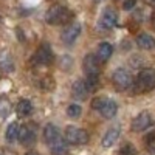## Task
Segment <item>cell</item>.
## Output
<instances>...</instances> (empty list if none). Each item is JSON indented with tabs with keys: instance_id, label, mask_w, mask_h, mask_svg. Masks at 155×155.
Masks as SVG:
<instances>
[{
	"instance_id": "cell-1",
	"label": "cell",
	"mask_w": 155,
	"mask_h": 155,
	"mask_svg": "<svg viewBox=\"0 0 155 155\" xmlns=\"http://www.w3.org/2000/svg\"><path fill=\"white\" fill-rule=\"evenodd\" d=\"M155 88V68H143L132 84V92L137 95L150 92Z\"/></svg>"
},
{
	"instance_id": "cell-2",
	"label": "cell",
	"mask_w": 155,
	"mask_h": 155,
	"mask_svg": "<svg viewBox=\"0 0 155 155\" xmlns=\"http://www.w3.org/2000/svg\"><path fill=\"white\" fill-rule=\"evenodd\" d=\"M71 17H73V12L67 6H62V5H54L45 12V22L50 25L65 23V22L71 20Z\"/></svg>"
},
{
	"instance_id": "cell-3",
	"label": "cell",
	"mask_w": 155,
	"mask_h": 155,
	"mask_svg": "<svg viewBox=\"0 0 155 155\" xmlns=\"http://www.w3.org/2000/svg\"><path fill=\"white\" fill-rule=\"evenodd\" d=\"M112 82H113L116 90L124 92V90L132 87L134 79H132V74L129 73V70H126V68H116L113 71V74H112Z\"/></svg>"
},
{
	"instance_id": "cell-4",
	"label": "cell",
	"mask_w": 155,
	"mask_h": 155,
	"mask_svg": "<svg viewBox=\"0 0 155 155\" xmlns=\"http://www.w3.org/2000/svg\"><path fill=\"white\" fill-rule=\"evenodd\" d=\"M116 23H118V12L112 8H107L101 14V19L98 20L96 28L101 33H107V31H110L112 28L116 27Z\"/></svg>"
},
{
	"instance_id": "cell-5",
	"label": "cell",
	"mask_w": 155,
	"mask_h": 155,
	"mask_svg": "<svg viewBox=\"0 0 155 155\" xmlns=\"http://www.w3.org/2000/svg\"><path fill=\"white\" fill-rule=\"evenodd\" d=\"M65 141L70 144H87L88 143V134L81 127L68 126L65 129Z\"/></svg>"
},
{
	"instance_id": "cell-6",
	"label": "cell",
	"mask_w": 155,
	"mask_h": 155,
	"mask_svg": "<svg viewBox=\"0 0 155 155\" xmlns=\"http://www.w3.org/2000/svg\"><path fill=\"white\" fill-rule=\"evenodd\" d=\"M51 59H53V50H51L50 44L44 42L36 50V53L33 56V64H36V65H47V64L51 62Z\"/></svg>"
},
{
	"instance_id": "cell-7",
	"label": "cell",
	"mask_w": 155,
	"mask_h": 155,
	"mask_svg": "<svg viewBox=\"0 0 155 155\" xmlns=\"http://www.w3.org/2000/svg\"><path fill=\"white\" fill-rule=\"evenodd\" d=\"M17 140L23 146H31L36 141V126L34 124H23L22 127H19Z\"/></svg>"
},
{
	"instance_id": "cell-8",
	"label": "cell",
	"mask_w": 155,
	"mask_h": 155,
	"mask_svg": "<svg viewBox=\"0 0 155 155\" xmlns=\"http://www.w3.org/2000/svg\"><path fill=\"white\" fill-rule=\"evenodd\" d=\"M82 68L87 78H99V62L95 54H85L82 61Z\"/></svg>"
},
{
	"instance_id": "cell-9",
	"label": "cell",
	"mask_w": 155,
	"mask_h": 155,
	"mask_svg": "<svg viewBox=\"0 0 155 155\" xmlns=\"http://www.w3.org/2000/svg\"><path fill=\"white\" fill-rule=\"evenodd\" d=\"M79 34H81V23L79 22H71L70 25H67V27H65V30L62 31L61 39H62L64 44L71 45L76 39L79 37Z\"/></svg>"
},
{
	"instance_id": "cell-10",
	"label": "cell",
	"mask_w": 155,
	"mask_h": 155,
	"mask_svg": "<svg viewBox=\"0 0 155 155\" xmlns=\"http://www.w3.org/2000/svg\"><path fill=\"white\" fill-rule=\"evenodd\" d=\"M152 123V116L149 112H141L138 113L135 118L130 123V130L132 132H141V130H146V129L150 126Z\"/></svg>"
},
{
	"instance_id": "cell-11",
	"label": "cell",
	"mask_w": 155,
	"mask_h": 155,
	"mask_svg": "<svg viewBox=\"0 0 155 155\" xmlns=\"http://www.w3.org/2000/svg\"><path fill=\"white\" fill-rule=\"evenodd\" d=\"M120 135H121V130H120V127L118 126H115V127H112V129H109V130L106 132V135L102 137V140H101V144H102V147H112L116 141H118V138H120Z\"/></svg>"
},
{
	"instance_id": "cell-12",
	"label": "cell",
	"mask_w": 155,
	"mask_h": 155,
	"mask_svg": "<svg viewBox=\"0 0 155 155\" xmlns=\"http://www.w3.org/2000/svg\"><path fill=\"white\" fill-rule=\"evenodd\" d=\"M61 138V130L54 126V124H47L44 129V140L47 144H53L54 141H58Z\"/></svg>"
},
{
	"instance_id": "cell-13",
	"label": "cell",
	"mask_w": 155,
	"mask_h": 155,
	"mask_svg": "<svg viewBox=\"0 0 155 155\" xmlns=\"http://www.w3.org/2000/svg\"><path fill=\"white\" fill-rule=\"evenodd\" d=\"M135 42H137V47L141 50H153L155 48V37L147 34V33L138 34Z\"/></svg>"
},
{
	"instance_id": "cell-14",
	"label": "cell",
	"mask_w": 155,
	"mask_h": 155,
	"mask_svg": "<svg viewBox=\"0 0 155 155\" xmlns=\"http://www.w3.org/2000/svg\"><path fill=\"white\" fill-rule=\"evenodd\" d=\"M112 53H113V47L109 42H101L98 50H96V59L106 62L112 58Z\"/></svg>"
},
{
	"instance_id": "cell-15",
	"label": "cell",
	"mask_w": 155,
	"mask_h": 155,
	"mask_svg": "<svg viewBox=\"0 0 155 155\" xmlns=\"http://www.w3.org/2000/svg\"><path fill=\"white\" fill-rule=\"evenodd\" d=\"M88 93H90V92H88V88H87V85H85V82H84L82 79L76 81V82L71 85V95H73L74 98H78V99H85Z\"/></svg>"
},
{
	"instance_id": "cell-16",
	"label": "cell",
	"mask_w": 155,
	"mask_h": 155,
	"mask_svg": "<svg viewBox=\"0 0 155 155\" xmlns=\"http://www.w3.org/2000/svg\"><path fill=\"white\" fill-rule=\"evenodd\" d=\"M99 112L106 120H112L116 115V112H118V104H116L113 99H106V104L102 106V109Z\"/></svg>"
},
{
	"instance_id": "cell-17",
	"label": "cell",
	"mask_w": 155,
	"mask_h": 155,
	"mask_svg": "<svg viewBox=\"0 0 155 155\" xmlns=\"http://www.w3.org/2000/svg\"><path fill=\"white\" fill-rule=\"evenodd\" d=\"M50 147H51L53 155H67L68 153V143L65 140H62V138L54 141L53 144H50Z\"/></svg>"
},
{
	"instance_id": "cell-18",
	"label": "cell",
	"mask_w": 155,
	"mask_h": 155,
	"mask_svg": "<svg viewBox=\"0 0 155 155\" xmlns=\"http://www.w3.org/2000/svg\"><path fill=\"white\" fill-rule=\"evenodd\" d=\"M33 113V104L28 99H20L17 104V115L19 116H30Z\"/></svg>"
},
{
	"instance_id": "cell-19",
	"label": "cell",
	"mask_w": 155,
	"mask_h": 155,
	"mask_svg": "<svg viewBox=\"0 0 155 155\" xmlns=\"http://www.w3.org/2000/svg\"><path fill=\"white\" fill-rule=\"evenodd\" d=\"M17 134H19V124L17 123H11L5 132V138L8 143H14L17 140Z\"/></svg>"
},
{
	"instance_id": "cell-20",
	"label": "cell",
	"mask_w": 155,
	"mask_h": 155,
	"mask_svg": "<svg viewBox=\"0 0 155 155\" xmlns=\"http://www.w3.org/2000/svg\"><path fill=\"white\" fill-rule=\"evenodd\" d=\"M0 67H2L6 73L14 71V62H12V59H11V56L8 53L0 54Z\"/></svg>"
},
{
	"instance_id": "cell-21",
	"label": "cell",
	"mask_w": 155,
	"mask_h": 155,
	"mask_svg": "<svg viewBox=\"0 0 155 155\" xmlns=\"http://www.w3.org/2000/svg\"><path fill=\"white\" fill-rule=\"evenodd\" d=\"M11 112V102L6 96L0 98V121H3Z\"/></svg>"
},
{
	"instance_id": "cell-22",
	"label": "cell",
	"mask_w": 155,
	"mask_h": 155,
	"mask_svg": "<svg viewBox=\"0 0 155 155\" xmlns=\"http://www.w3.org/2000/svg\"><path fill=\"white\" fill-rule=\"evenodd\" d=\"M120 155H138V150L132 143H124L120 149Z\"/></svg>"
},
{
	"instance_id": "cell-23",
	"label": "cell",
	"mask_w": 155,
	"mask_h": 155,
	"mask_svg": "<svg viewBox=\"0 0 155 155\" xmlns=\"http://www.w3.org/2000/svg\"><path fill=\"white\" fill-rule=\"evenodd\" d=\"M82 113V109L81 106H78V104H70L67 107V115L70 116V118H79Z\"/></svg>"
},
{
	"instance_id": "cell-24",
	"label": "cell",
	"mask_w": 155,
	"mask_h": 155,
	"mask_svg": "<svg viewBox=\"0 0 155 155\" xmlns=\"http://www.w3.org/2000/svg\"><path fill=\"white\" fill-rule=\"evenodd\" d=\"M41 85H42L44 90H53V88H54V81H53V78H50V76L44 78V79L41 81Z\"/></svg>"
},
{
	"instance_id": "cell-25",
	"label": "cell",
	"mask_w": 155,
	"mask_h": 155,
	"mask_svg": "<svg viewBox=\"0 0 155 155\" xmlns=\"http://www.w3.org/2000/svg\"><path fill=\"white\" fill-rule=\"evenodd\" d=\"M106 99H107V98H95V99L92 101V107H93L95 110H101L102 106L106 104Z\"/></svg>"
},
{
	"instance_id": "cell-26",
	"label": "cell",
	"mask_w": 155,
	"mask_h": 155,
	"mask_svg": "<svg viewBox=\"0 0 155 155\" xmlns=\"http://www.w3.org/2000/svg\"><path fill=\"white\" fill-rule=\"evenodd\" d=\"M137 6V0H124L123 2V9L124 11H130Z\"/></svg>"
},
{
	"instance_id": "cell-27",
	"label": "cell",
	"mask_w": 155,
	"mask_h": 155,
	"mask_svg": "<svg viewBox=\"0 0 155 155\" xmlns=\"http://www.w3.org/2000/svg\"><path fill=\"white\" fill-rule=\"evenodd\" d=\"M144 141H146V144H147V146L153 144V141H155V132H150V135H147V137L144 138Z\"/></svg>"
},
{
	"instance_id": "cell-28",
	"label": "cell",
	"mask_w": 155,
	"mask_h": 155,
	"mask_svg": "<svg viewBox=\"0 0 155 155\" xmlns=\"http://www.w3.org/2000/svg\"><path fill=\"white\" fill-rule=\"evenodd\" d=\"M146 5H150V6H155V0H144Z\"/></svg>"
},
{
	"instance_id": "cell-29",
	"label": "cell",
	"mask_w": 155,
	"mask_h": 155,
	"mask_svg": "<svg viewBox=\"0 0 155 155\" xmlns=\"http://www.w3.org/2000/svg\"><path fill=\"white\" fill-rule=\"evenodd\" d=\"M25 155H39L37 152H28V153H25Z\"/></svg>"
},
{
	"instance_id": "cell-30",
	"label": "cell",
	"mask_w": 155,
	"mask_h": 155,
	"mask_svg": "<svg viewBox=\"0 0 155 155\" xmlns=\"http://www.w3.org/2000/svg\"><path fill=\"white\" fill-rule=\"evenodd\" d=\"M153 28H155V19H153Z\"/></svg>"
},
{
	"instance_id": "cell-31",
	"label": "cell",
	"mask_w": 155,
	"mask_h": 155,
	"mask_svg": "<svg viewBox=\"0 0 155 155\" xmlns=\"http://www.w3.org/2000/svg\"><path fill=\"white\" fill-rule=\"evenodd\" d=\"M95 2H101V0H95Z\"/></svg>"
}]
</instances>
